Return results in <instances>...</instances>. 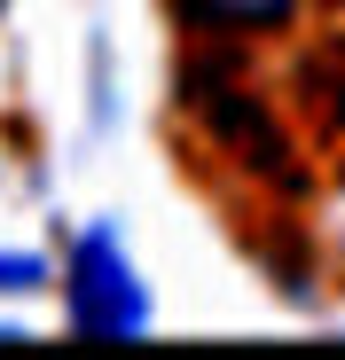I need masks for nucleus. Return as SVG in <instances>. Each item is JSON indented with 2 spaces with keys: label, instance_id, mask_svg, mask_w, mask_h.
<instances>
[{
  "label": "nucleus",
  "instance_id": "2",
  "mask_svg": "<svg viewBox=\"0 0 345 360\" xmlns=\"http://www.w3.org/2000/svg\"><path fill=\"white\" fill-rule=\"evenodd\" d=\"M181 8L196 24H212V32H267V24L291 16L299 0H181Z\"/></svg>",
  "mask_w": 345,
  "mask_h": 360
},
{
  "label": "nucleus",
  "instance_id": "3",
  "mask_svg": "<svg viewBox=\"0 0 345 360\" xmlns=\"http://www.w3.org/2000/svg\"><path fill=\"white\" fill-rule=\"evenodd\" d=\"M39 274H47V266H39L32 251H0V290H39Z\"/></svg>",
  "mask_w": 345,
  "mask_h": 360
},
{
  "label": "nucleus",
  "instance_id": "1",
  "mask_svg": "<svg viewBox=\"0 0 345 360\" xmlns=\"http://www.w3.org/2000/svg\"><path fill=\"white\" fill-rule=\"evenodd\" d=\"M71 321L87 337H142L149 329V297H142L110 227L79 235V251H71Z\"/></svg>",
  "mask_w": 345,
  "mask_h": 360
},
{
  "label": "nucleus",
  "instance_id": "4",
  "mask_svg": "<svg viewBox=\"0 0 345 360\" xmlns=\"http://www.w3.org/2000/svg\"><path fill=\"white\" fill-rule=\"evenodd\" d=\"M337 117H345V94H337Z\"/></svg>",
  "mask_w": 345,
  "mask_h": 360
}]
</instances>
